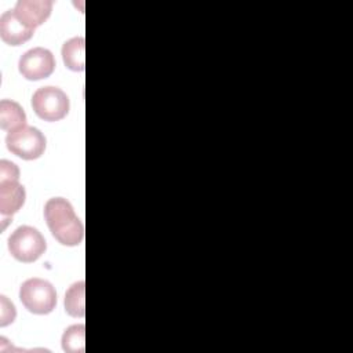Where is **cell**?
I'll return each mask as SVG.
<instances>
[{"instance_id": "3957f363", "label": "cell", "mask_w": 353, "mask_h": 353, "mask_svg": "<svg viewBox=\"0 0 353 353\" xmlns=\"http://www.w3.org/2000/svg\"><path fill=\"white\" fill-rule=\"evenodd\" d=\"M46 240L41 233L32 226H19L8 237L11 255L25 263L39 259L46 251Z\"/></svg>"}, {"instance_id": "30bf717a", "label": "cell", "mask_w": 353, "mask_h": 353, "mask_svg": "<svg viewBox=\"0 0 353 353\" xmlns=\"http://www.w3.org/2000/svg\"><path fill=\"white\" fill-rule=\"evenodd\" d=\"M26 125V114L19 103L3 99L0 102V127L4 131H15Z\"/></svg>"}, {"instance_id": "8992f818", "label": "cell", "mask_w": 353, "mask_h": 353, "mask_svg": "<svg viewBox=\"0 0 353 353\" xmlns=\"http://www.w3.org/2000/svg\"><path fill=\"white\" fill-rule=\"evenodd\" d=\"M55 68V59L51 51L36 47L26 51L18 63L21 74L28 80H41L48 77Z\"/></svg>"}, {"instance_id": "5b68a950", "label": "cell", "mask_w": 353, "mask_h": 353, "mask_svg": "<svg viewBox=\"0 0 353 353\" xmlns=\"http://www.w3.org/2000/svg\"><path fill=\"white\" fill-rule=\"evenodd\" d=\"M32 106L40 119L57 121L68 114L69 98L57 87H41L33 94Z\"/></svg>"}, {"instance_id": "5bb4252c", "label": "cell", "mask_w": 353, "mask_h": 353, "mask_svg": "<svg viewBox=\"0 0 353 353\" xmlns=\"http://www.w3.org/2000/svg\"><path fill=\"white\" fill-rule=\"evenodd\" d=\"M18 179H19L18 167L8 160H1L0 161V181H18Z\"/></svg>"}, {"instance_id": "7c38bea8", "label": "cell", "mask_w": 353, "mask_h": 353, "mask_svg": "<svg viewBox=\"0 0 353 353\" xmlns=\"http://www.w3.org/2000/svg\"><path fill=\"white\" fill-rule=\"evenodd\" d=\"M84 281L74 283L65 295V309L73 317H83L85 314L84 306Z\"/></svg>"}, {"instance_id": "4fadbf2b", "label": "cell", "mask_w": 353, "mask_h": 353, "mask_svg": "<svg viewBox=\"0 0 353 353\" xmlns=\"http://www.w3.org/2000/svg\"><path fill=\"white\" fill-rule=\"evenodd\" d=\"M62 349L68 353L84 352V324L72 325L63 332Z\"/></svg>"}, {"instance_id": "9c48e42d", "label": "cell", "mask_w": 353, "mask_h": 353, "mask_svg": "<svg viewBox=\"0 0 353 353\" xmlns=\"http://www.w3.org/2000/svg\"><path fill=\"white\" fill-rule=\"evenodd\" d=\"M25 188L18 181H0V211L3 215L15 214L25 203Z\"/></svg>"}, {"instance_id": "277c9868", "label": "cell", "mask_w": 353, "mask_h": 353, "mask_svg": "<svg viewBox=\"0 0 353 353\" xmlns=\"http://www.w3.org/2000/svg\"><path fill=\"white\" fill-rule=\"evenodd\" d=\"M6 145L15 156L25 160H34L44 153L46 138L40 130L25 125L15 131H10L6 137Z\"/></svg>"}, {"instance_id": "8fae6325", "label": "cell", "mask_w": 353, "mask_h": 353, "mask_svg": "<svg viewBox=\"0 0 353 353\" xmlns=\"http://www.w3.org/2000/svg\"><path fill=\"white\" fill-rule=\"evenodd\" d=\"M84 37H73L62 46V58L66 68L74 72H83L85 68L84 61Z\"/></svg>"}, {"instance_id": "7a4b0ae2", "label": "cell", "mask_w": 353, "mask_h": 353, "mask_svg": "<svg viewBox=\"0 0 353 353\" xmlns=\"http://www.w3.org/2000/svg\"><path fill=\"white\" fill-rule=\"evenodd\" d=\"M22 305L32 313L48 314L57 305V292L51 283L43 279H29L19 290Z\"/></svg>"}, {"instance_id": "52a82bcc", "label": "cell", "mask_w": 353, "mask_h": 353, "mask_svg": "<svg viewBox=\"0 0 353 353\" xmlns=\"http://www.w3.org/2000/svg\"><path fill=\"white\" fill-rule=\"evenodd\" d=\"M34 33V29L26 26L14 12L7 10L0 18V36L4 43L10 46H21L28 41Z\"/></svg>"}, {"instance_id": "9a60e30c", "label": "cell", "mask_w": 353, "mask_h": 353, "mask_svg": "<svg viewBox=\"0 0 353 353\" xmlns=\"http://www.w3.org/2000/svg\"><path fill=\"white\" fill-rule=\"evenodd\" d=\"M15 314H17V312H15L14 305L11 302H8L4 295H1V320H0V325L4 327L7 324L12 323L14 319H15Z\"/></svg>"}, {"instance_id": "ba28073f", "label": "cell", "mask_w": 353, "mask_h": 353, "mask_svg": "<svg viewBox=\"0 0 353 353\" xmlns=\"http://www.w3.org/2000/svg\"><path fill=\"white\" fill-rule=\"evenodd\" d=\"M51 10V0H19L14 12L26 26L36 29L50 17Z\"/></svg>"}, {"instance_id": "6da1fadb", "label": "cell", "mask_w": 353, "mask_h": 353, "mask_svg": "<svg viewBox=\"0 0 353 353\" xmlns=\"http://www.w3.org/2000/svg\"><path fill=\"white\" fill-rule=\"evenodd\" d=\"M44 216L52 236L61 244L77 245L81 243L84 237V226L66 199H50L44 207Z\"/></svg>"}]
</instances>
